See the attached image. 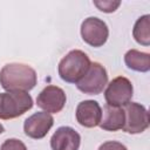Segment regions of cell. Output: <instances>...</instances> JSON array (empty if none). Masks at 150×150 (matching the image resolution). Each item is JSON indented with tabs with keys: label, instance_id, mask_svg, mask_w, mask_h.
I'll return each mask as SVG.
<instances>
[{
	"label": "cell",
	"instance_id": "cell-14",
	"mask_svg": "<svg viewBox=\"0 0 150 150\" xmlns=\"http://www.w3.org/2000/svg\"><path fill=\"white\" fill-rule=\"evenodd\" d=\"M132 36L135 41L142 46L150 45V15L145 14L138 18L132 28Z\"/></svg>",
	"mask_w": 150,
	"mask_h": 150
},
{
	"label": "cell",
	"instance_id": "cell-6",
	"mask_svg": "<svg viewBox=\"0 0 150 150\" xmlns=\"http://www.w3.org/2000/svg\"><path fill=\"white\" fill-rule=\"evenodd\" d=\"M134 95V87L129 79L117 76L112 79L104 90V98L108 105L123 107L131 101Z\"/></svg>",
	"mask_w": 150,
	"mask_h": 150
},
{
	"label": "cell",
	"instance_id": "cell-4",
	"mask_svg": "<svg viewBox=\"0 0 150 150\" xmlns=\"http://www.w3.org/2000/svg\"><path fill=\"white\" fill-rule=\"evenodd\" d=\"M108 84V74L100 62H93L84 76L76 83L80 91L88 95H98Z\"/></svg>",
	"mask_w": 150,
	"mask_h": 150
},
{
	"label": "cell",
	"instance_id": "cell-13",
	"mask_svg": "<svg viewBox=\"0 0 150 150\" xmlns=\"http://www.w3.org/2000/svg\"><path fill=\"white\" fill-rule=\"evenodd\" d=\"M124 62L131 70L146 73L150 69V54L137 49H130L124 55Z\"/></svg>",
	"mask_w": 150,
	"mask_h": 150
},
{
	"label": "cell",
	"instance_id": "cell-2",
	"mask_svg": "<svg viewBox=\"0 0 150 150\" xmlns=\"http://www.w3.org/2000/svg\"><path fill=\"white\" fill-rule=\"evenodd\" d=\"M90 63V59L84 52L74 49L61 59L59 62L57 71L64 82L76 84L84 76L89 69Z\"/></svg>",
	"mask_w": 150,
	"mask_h": 150
},
{
	"label": "cell",
	"instance_id": "cell-1",
	"mask_svg": "<svg viewBox=\"0 0 150 150\" xmlns=\"http://www.w3.org/2000/svg\"><path fill=\"white\" fill-rule=\"evenodd\" d=\"M38 83L36 71L25 63H7L0 70V84L7 91L32 90Z\"/></svg>",
	"mask_w": 150,
	"mask_h": 150
},
{
	"label": "cell",
	"instance_id": "cell-11",
	"mask_svg": "<svg viewBox=\"0 0 150 150\" xmlns=\"http://www.w3.org/2000/svg\"><path fill=\"white\" fill-rule=\"evenodd\" d=\"M81 144L80 134L71 127H60L50 138L52 150H79Z\"/></svg>",
	"mask_w": 150,
	"mask_h": 150
},
{
	"label": "cell",
	"instance_id": "cell-18",
	"mask_svg": "<svg viewBox=\"0 0 150 150\" xmlns=\"http://www.w3.org/2000/svg\"><path fill=\"white\" fill-rule=\"evenodd\" d=\"M4 131H5V128H4V125H2L1 123H0V135H1V134H2Z\"/></svg>",
	"mask_w": 150,
	"mask_h": 150
},
{
	"label": "cell",
	"instance_id": "cell-8",
	"mask_svg": "<svg viewBox=\"0 0 150 150\" xmlns=\"http://www.w3.org/2000/svg\"><path fill=\"white\" fill-rule=\"evenodd\" d=\"M66 101L67 97L63 89L56 86H47L38 95L36 105L46 112L57 114L63 109Z\"/></svg>",
	"mask_w": 150,
	"mask_h": 150
},
{
	"label": "cell",
	"instance_id": "cell-16",
	"mask_svg": "<svg viewBox=\"0 0 150 150\" xmlns=\"http://www.w3.org/2000/svg\"><path fill=\"white\" fill-rule=\"evenodd\" d=\"M0 150H27V146L18 138H9L1 144Z\"/></svg>",
	"mask_w": 150,
	"mask_h": 150
},
{
	"label": "cell",
	"instance_id": "cell-12",
	"mask_svg": "<svg viewBox=\"0 0 150 150\" xmlns=\"http://www.w3.org/2000/svg\"><path fill=\"white\" fill-rule=\"evenodd\" d=\"M124 112L121 107H111L105 104L102 111L100 128L105 131H117L123 128Z\"/></svg>",
	"mask_w": 150,
	"mask_h": 150
},
{
	"label": "cell",
	"instance_id": "cell-10",
	"mask_svg": "<svg viewBox=\"0 0 150 150\" xmlns=\"http://www.w3.org/2000/svg\"><path fill=\"white\" fill-rule=\"evenodd\" d=\"M75 115L80 125L84 128H94L97 127L101 122L102 108L97 101L86 100L77 104Z\"/></svg>",
	"mask_w": 150,
	"mask_h": 150
},
{
	"label": "cell",
	"instance_id": "cell-5",
	"mask_svg": "<svg viewBox=\"0 0 150 150\" xmlns=\"http://www.w3.org/2000/svg\"><path fill=\"white\" fill-rule=\"evenodd\" d=\"M124 124L122 130L128 134H141L149 128V112L144 105L129 102L123 105Z\"/></svg>",
	"mask_w": 150,
	"mask_h": 150
},
{
	"label": "cell",
	"instance_id": "cell-15",
	"mask_svg": "<svg viewBox=\"0 0 150 150\" xmlns=\"http://www.w3.org/2000/svg\"><path fill=\"white\" fill-rule=\"evenodd\" d=\"M94 5L104 13H112L115 12L118 6L121 5V1H112V0H103V1H94Z\"/></svg>",
	"mask_w": 150,
	"mask_h": 150
},
{
	"label": "cell",
	"instance_id": "cell-17",
	"mask_svg": "<svg viewBox=\"0 0 150 150\" xmlns=\"http://www.w3.org/2000/svg\"><path fill=\"white\" fill-rule=\"evenodd\" d=\"M97 150H128L127 146L117 141H108L102 143Z\"/></svg>",
	"mask_w": 150,
	"mask_h": 150
},
{
	"label": "cell",
	"instance_id": "cell-9",
	"mask_svg": "<svg viewBox=\"0 0 150 150\" xmlns=\"http://www.w3.org/2000/svg\"><path fill=\"white\" fill-rule=\"evenodd\" d=\"M54 124V118L49 112L38 111L26 118L23 123V131L26 136L33 139L43 138Z\"/></svg>",
	"mask_w": 150,
	"mask_h": 150
},
{
	"label": "cell",
	"instance_id": "cell-3",
	"mask_svg": "<svg viewBox=\"0 0 150 150\" xmlns=\"http://www.w3.org/2000/svg\"><path fill=\"white\" fill-rule=\"evenodd\" d=\"M33 98L26 91L0 93V118L12 120L32 109Z\"/></svg>",
	"mask_w": 150,
	"mask_h": 150
},
{
	"label": "cell",
	"instance_id": "cell-7",
	"mask_svg": "<svg viewBox=\"0 0 150 150\" xmlns=\"http://www.w3.org/2000/svg\"><path fill=\"white\" fill-rule=\"evenodd\" d=\"M81 36L82 40L91 47H102L109 36V28L107 23L96 18L89 16L81 23Z\"/></svg>",
	"mask_w": 150,
	"mask_h": 150
}]
</instances>
